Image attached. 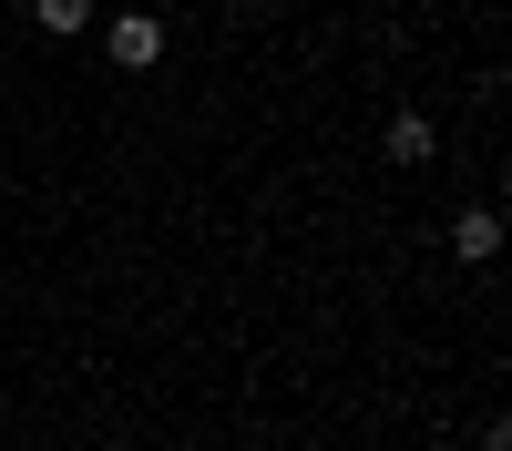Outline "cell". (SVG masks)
<instances>
[{"instance_id": "cell-1", "label": "cell", "mask_w": 512, "mask_h": 451, "mask_svg": "<svg viewBox=\"0 0 512 451\" xmlns=\"http://www.w3.org/2000/svg\"><path fill=\"white\" fill-rule=\"evenodd\" d=\"M103 62H113V72H154V62H164V21H154V11H113V21H103Z\"/></svg>"}, {"instance_id": "cell-2", "label": "cell", "mask_w": 512, "mask_h": 451, "mask_svg": "<svg viewBox=\"0 0 512 451\" xmlns=\"http://www.w3.org/2000/svg\"><path fill=\"white\" fill-rule=\"evenodd\" d=\"M451 257L461 267H492L502 257V216H492V205H461V216H451Z\"/></svg>"}, {"instance_id": "cell-3", "label": "cell", "mask_w": 512, "mask_h": 451, "mask_svg": "<svg viewBox=\"0 0 512 451\" xmlns=\"http://www.w3.org/2000/svg\"><path fill=\"white\" fill-rule=\"evenodd\" d=\"M379 154H390V164H431V154H441V123H431V113H390Z\"/></svg>"}, {"instance_id": "cell-4", "label": "cell", "mask_w": 512, "mask_h": 451, "mask_svg": "<svg viewBox=\"0 0 512 451\" xmlns=\"http://www.w3.org/2000/svg\"><path fill=\"white\" fill-rule=\"evenodd\" d=\"M31 21L41 41H72V31H93V0H31Z\"/></svg>"}, {"instance_id": "cell-5", "label": "cell", "mask_w": 512, "mask_h": 451, "mask_svg": "<svg viewBox=\"0 0 512 451\" xmlns=\"http://www.w3.org/2000/svg\"><path fill=\"white\" fill-rule=\"evenodd\" d=\"M123 11H144V0H123Z\"/></svg>"}]
</instances>
